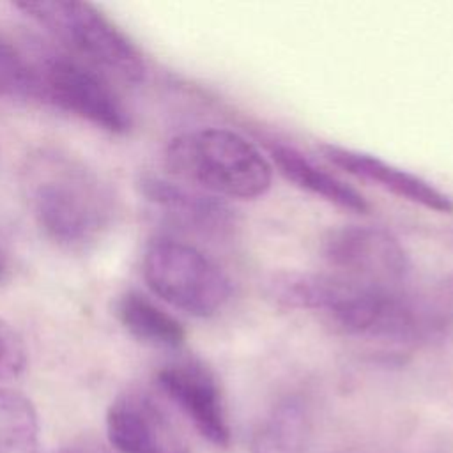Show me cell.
Returning a JSON list of instances; mask_svg holds the SVG:
<instances>
[{
  "instance_id": "19",
  "label": "cell",
  "mask_w": 453,
  "mask_h": 453,
  "mask_svg": "<svg viewBox=\"0 0 453 453\" xmlns=\"http://www.w3.org/2000/svg\"><path fill=\"white\" fill-rule=\"evenodd\" d=\"M5 273H7V262H5V255H4L2 250H0V281L4 280Z\"/></svg>"
},
{
  "instance_id": "16",
  "label": "cell",
  "mask_w": 453,
  "mask_h": 453,
  "mask_svg": "<svg viewBox=\"0 0 453 453\" xmlns=\"http://www.w3.org/2000/svg\"><path fill=\"white\" fill-rule=\"evenodd\" d=\"M0 96L35 97L34 60L0 35Z\"/></svg>"
},
{
  "instance_id": "1",
  "label": "cell",
  "mask_w": 453,
  "mask_h": 453,
  "mask_svg": "<svg viewBox=\"0 0 453 453\" xmlns=\"http://www.w3.org/2000/svg\"><path fill=\"white\" fill-rule=\"evenodd\" d=\"M273 296L288 306L322 310L347 334L391 343H418L448 327V313L403 288H366L333 274H287Z\"/></svg>"
},
{
  "instance_id": "5",
  "label": "cell",
  "mask_w": 453,
  "mask_h": 453,
  "mask_svg": "<svg viewBox=\"0 0 453 453\" xmlns=\"http://www.w3.org/2000/svg\"><path fill=\"white\" fill-rule=\"evenodd\" d=\"M16 7L87 60L120 80L138 83L145 78L147 65L138 46L96 5L42 0L19 2Z\"/></svg>"
},
{
  "instance_id": "6",
  "label": "cell",
  "mask_w": 453,
  "mask_h": 453,
  "mask_svg": "<svg viewBox=\"0 0 453 453\" xmlns=\"http://www.w3.org/2000/svg\"><path fill=\"white\" fill-rule=\"evenodd\" d=\"M329 274L366 288H403L411 258L396 235L382 226L345 225L324 241Z\"/></svg>"
},
{
  "instance_id": "2",
  "label": "cell",
  "mask_w": 453,
  "mask_h": 453,
  "mask_svg": "<svg viewBox=\"0 0 453 453\" xmlns=\"http://www.w3.org/2000/svg\"><path fill=\"white\" fill-rule=\"evenodd\" d=\"M19 186L42 234L67 250H87L110 230L115 198L110 186L81 159L39 149L27 156Z\"/></svg>"
},
{
  "instance_id": "12",
  "label": "cell",
  "mask_w": 453,
  "mask_h": 453,
  "mask_svg": "<svg viewBox=\"0 0 453 453\" xmlns=\"http://www.w3.org/2000/svg\"><path fill=\"white\" fill-rule=\"evenodd\" d=\"M269 156L278 172L297 188L349 212L366 214L370 211L366 198L359 191L317 166L297 149L283 143H273L269 147Z\"/></svg>"
},
{
  "instance_id": "9",
  "label": "cell",
  "mask_w": 453,
  "mask_h": 453,
  "mask_svg": "<svg viewBox=\"0 0 453 453\" xmlns=\"http://www.w3.org/2000/svg\"><path fill=\"white\" fill-rule=\"evenodd\" d=\"M157 384L203 439L218 448L228 444L230 430L221 391L207 366L198 361L166 365L157 372Z\"/></svg>"
},
{
  "instance_id": "8",
  "label": "cell",
  "mask_w": 453,
  "mask_h": 453,
  "mask_svg": "<svg viewBox=\"0 0 453 453\" xmlns=\"http://www.w3.org/2000/svg\"><path fill=\"white\" fill-rule=\"evenodd\" d=\"M106 430L120 453H189L177 426L145 393L119 395L108 407Z\"/></svg>"
},
{
  "instance_id": "14",
  "label": "cell",
  "mask_w": 453,
  "mask_h": 453,
  "mask_svg": "<svg viewBox=\"0 0 453 453\" xmlns=\"http://www.w3.org/2000/svg\"><path fill=\"white\" fill-rule=\"evenodd\" d=\"M308 416L301 402L287 400L276 405L251 437V453H304L308 442Z\"/></svg>"
},
{
  "instance_id": "15",
  "label": "cell",
  "mask_w": 453,
  "mask_h": 453,
  "mask_svg": "<svg viewBox=\"0 0 453 453\" xmlns=\"http://www.w3.org/2000/svg\"><path fill=\"white\" fill-rule=\"evenodd\" d=\"M37 442L39 423L30 400L0 388V453H37Z\"/></svg>"
},
{
  "instance_id": "18",
  "label": "cell",
  "mask_w": 453,
  "mask_h": 453,
  "mask_svg": "<svg viewBox=\"0 0 453 453\" xmlns=\"http://www.w3.org/2000/svg\"><path fill=\"white\" fill-rule=\"evenodd\" d=\"M55 453H110V451L103 444H99L97 441L78 439V441H73V442L62 446Z\"/></svg>"
},
{
  "instance_id": "4",
  "label": "cell",
  "mask_w": 453,
  "mask_h": 453,
  "mask_svg": "<svg viewBox=\"0 0 453 453\" xmlns=\"http://www.w3.org/2000/svg\"><path fill=\"white\" fill-rule=\"evenodd\" d=\"M142 271L159 299L196 319L219 313L232 294L225 271L196 246L177 239L152 241L143 253Z\"/></svg>"
},
{
  "instance_id": "10",
  "label": "cell",
  "mask_w": 453,
  "mask_h": 453,
  "mask_svg": "<svg viewBox=\"0 0 453 453\" xmlns=\"http://www.w3.org/2000/svg\"><path fill=\"white\" fill-rule=\"evenodd\" d=\"M322 156L347 173L377 184L388 193L441 214H453V198L426 179L398 168L377 156L340 145H320Z\"/></svg>"
},
{
  "instance_id": "17",
  "label": "cell",
  "mask_w": 453,
  "mask_h": 453,
  "mask_svg": "<svg viewBox=\"0 0 453 453\" xmlns=\"http://www.w3.org/2000/svg\"><path fill=\"white\" fill-rule=\"evenodd\" d=\"M27 366V347L19 333L0 317V380L16 379Z\"/></svg>"
},
{
  "instance_id": "11",
  "label": "cell",
  "mask_w": 453,
  "mask_h": 453,
  "mask_svg": "<svg viewBox=\"0 0 453 453\" xmlns=\"http://www.w3.org/2000/svg\"><path fill=\"white\" fill-rule=\"evenodd\" d=\"M142 195L157 209L189 228L219 232L230 226L232 209L221 200L177 180L143 175L138 182Z\"/></svg>"
},
{
  "instance_id": "7",
  "label": "cell",
  "mask_w": 453,
  "mask_h": 453,
  "mask_svg": "<svg viewBox=\"0 0 453 453\" xmlns=\"http://www.w3.org/2000/svg\"><path fill=\"white\" fill-rule=\"evenodd\" d=\"M35 97L104 131L126 133L131 117L113 88L83 64L48 55L34 60Z\"/></svg>"
},
{
  "instance_id": "13",
  "label": "cell",
  "mask_w": 453,
  "mask_h": 453,
  "mask_svg": "<svg viewBox=\"0 0 453 453\" xmlns=\"http://www.w3.org/2000/svg\"><path fill=\"white\" fill-rule=\"evenodd\" d=\"M113 313L122 327L138 342L157 349H179L186 342L182 324L138 290L117 297Z\"/></svg>"
},
{
  "instance_id": "3",
  "label": "cell",
  "mask_w": 453,
  "mask_h": 453,
  "mask_svg": "<svg viewBox=\"0 0 453 453\" xmlns=\"http://www.w3.org/2000/svg\"><path fill=\"white\" fill-rule=\"evenodd\" d=\"M165 166L173 180L221 200H255L273 184V163L226 127H202L172 138Z\"/></svg>"
}]
</instances>
